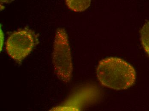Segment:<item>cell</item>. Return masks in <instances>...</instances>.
I'll return each mask as SVG.
<instances>
[{
	"label": "cell",
	"mask_w": 149,
	"mask_h": 111,
	"mask_svg": "<svg viewBox=\"0 0 149 111\" xmlns=\"http://www.w3.org/2000/svg\"><path fill=\"white\" fill-rule=\"evenodd\" d=\"M97 75L102 85L115 90L127 89L134 84L136 80L134 68L123 59L113 57L100 61Z\"/></svg>",
	"instance_id": "obj_1"
},
{
	"label": "cell",
	"mask_w": 149,
	"mask_h": 111,
	"mask_svg": "<svg viewBox=\"0 0 149 111\" xmlns=\"http://www.w3.org/2000/svg\"><path fill=\"white\" fill-rule=\"evenodd\" d=\"M0 1H1V2L3 3H10L15 0H0Z\"/></svg>",
	"instance_id": "obj_6"
},
{
	"label": "cell",
	"mask_w": 149,
	"mask_h": 111,
	"mask_svg": "<svg viewBox=\"0 0 149 111\" xmlns=\"http://www.w3.org/2000/svg\"><path fill=\"white\" fill-rule=\"evenodd\" d=\"M36 44V36L33 32L21 30L9 36L5 46L8 55L19 63L29 55Z\"/></svg>",
	"instance_id": "obj_3"
},
{
	"label": "cell",
	"mask_w": 149,
	"mask_h": 111,
	"mask_svg": "<svg viewBox=\"0 0 149 111\" xmlns=\"http://www.w3.org/2000/svg\"><path fill=\"white\" fill-rule=\"evenodd\" d=\"M141 41L143 49L149 56V20L144 24L141 30Z\"/></svg>",
	"instance_id": "obj_5"
},
{
	"label": "cell",
	"mask_w": 149,
	"mask_h": 111,
	"mask_svg": "<svg viewBox=\"0 0 149 111\" xmlns=\"http://www.w3.org/2000/svg\"><path fill=\"white\" fill-rule=\"evenodd\" d=\"M91 0H66L68 8L76 12H83L87 10L91 5Z\"/></svg>",
	"instance_id": "obj_4"
},
{
	"label": "cell",
	"mask_w": 149,
	"mask_h": 111,
	"mask_svg": "<svg viewBox=\"0 0 149 111\" xmlns=\"http://www.w3.org/2000/svg\"><path fill=\"white\" fill-rule=\"evenodd\" d=\"M52 63L58 78L64 83H69L72 77L73 65L68 36L62 28L58 29L55 33Z\"/></svg>",
	"instance_id": "obj_2"
}]
</instances>
